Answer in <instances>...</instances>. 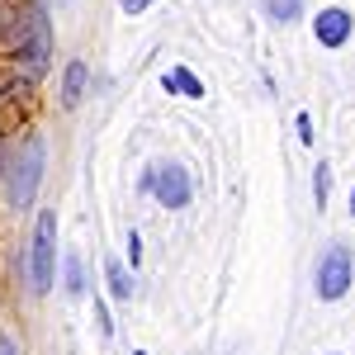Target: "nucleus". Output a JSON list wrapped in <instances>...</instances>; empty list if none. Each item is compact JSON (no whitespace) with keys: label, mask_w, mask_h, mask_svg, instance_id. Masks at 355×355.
<instances>
[{"label":"nucleus","mask_w":355,"mask_h":355,"mask_svg":"<svg viewBox=\"0 0 355 355\" xmlns=\"http://www.w3.org/2000/svg\"><path fill=\"white\" fill-rule=\"evenodd\" d=\"M38 175H43V137H28L24 152H19V162H15V180H10V199H15V209H28V204H33Z\"/></svg>","instance_id":"nucleus-3"},{"label":"nucleus","mask_w":355,"mask_h":355,"mask_svg":"<svg viewBox=\"0 0 355 355\" xmlns=\"http://www.w3.org/2000/svg\"><path fill=\"white\" fill-rule=\"evenodd\" d=\"M166 90H180V95H190V100H199V95H204V85L194 81L185 67H171V71H166Z\"/></svg>","instance_id":"nucleus-8"},{"label":"nucleus","mask_w":355,"mask_h":355,"mask_svg":"<svg viewBox=\"0 0 355 355\" xmlns=\"http://www.w3.org/2000/svg\"><path fill=\"white\" fill-rule=\"evenodd\" d=\"M313 28H318V43H327V48H341V43L351 38V15H346V10H322Z\"/></svg>","instance_id":"nucleus-6"},{"label":"nucleus","mask_w":355,"mask_h":355,"mask_svg":"<svg viewBox=\"0 0 355 355\" xmlns=\"http://www.w3.org/2000/svg\"><path fill=\"white\" fill-rule=\"evenodd\" d=\"M0 355H19V351H15V341H0Z\"/></svg>","instance_id":"nucleus-15"},{"label":"nucleus","mask_w":355,"mask_h":355,"mask_svg":"<svg viewBox=\"0 0 355 355\" xmlns=\"http://www.w3.org/2000/svg\"><path fill=\"white\" fill-rule=\"evenodd\" d=\"M147 185L157 190V199H162L166 209H180V204L190 199V175H185L180 166H157V171L147 175Z\"/></svg>","instance_id":"nucleus-5"},{"label":"nucleus","mask_w":355,"mask_h":355,"mask_svg":"<svg viewBox=\"0 0 355 355\" xmlns=\"http://www.w3.org/2000/svg\"><path fill=\"white\" fill-rule=\"evenodd\" d=\"M128 261H133V266L142 261V242H137V232H128Z\"/></svg>","instance_id":"nucleus-13"},{"label":"nucleus","mask_w":355,"mask_h":355,"mask_svg":"<svg viewBox=\"0 0 355 355\" xmlns=\"http://www.w3.org/2000/svg\"><path fill=\"white\" fill-rule=\"evenodd\" d=\"M67 289H71V294H81V266H76V256L67 261Z\"/></svg>","instance_id":"nucleus-12"},{"label":"nucleus","mask_w":355,"mask_h":355,"mask_svg":"<svg viewBox=\"0 0 355 355\" xmlns=\"http://www.w3.org/2000/svg\"><path fill=\"white\" fill-rule=\"evenodd\" d=\"M266 10H270V19H279V24H289V19H299L303 0H266Z\"/></svg>","instance_id":"nucleus-9"},{"label":"nucleus","mask_w":355,"mask_h":355,"mask_svg":"<svg viewBox=\"0 0 355 355\" xmlns=\"http://www.w3.org/2000/svg\"><path fill=\"white\" fill-rule=\"evenodd\" d=\"M119 5H123V10H147L152 0H119Z\"/></svg>","instance_id":"nucleus-14"},{"label":"nucleus","mask_w":355,"mask_h":355,"mask_svg":"<svg viewBox=\"0 0 355 355\" xmlns=\"http://www.w3.org/2000/svg\"><path fill=\"white\" fill-rule=\"evenodd\" d=\"M137 355H142V351H137Z\"/></svg>","instance_id":"nucleus-17"},{"label":"nucleus","mask_w":355,"mask_h":355,"mask_svg":"<svg viewBox=\"0 0 355 355\" xmlns=\"http://www.w3.org/2000/svg\"><path fill=\"white\" fill-rule=\"evenodd\" d=\"M15 53L24 57V71L28 76H43L48 71V57H53V38H48V19L38 10H28L19 28H15Z\"/></svg>","instance_id":"nucleus-1"},{"label":"nucleus","mask_w":355,"mask_h":355,"mask_svg":"<svg viewBox=\"0 0 355 355\" xmlns=\"http://www.w3.org/2000/svg\"><path fill=\"white\" fill-rule=\"evenodd\" d=\"M351 289V251L346 246H327L318 261V299H341Z\"/></svg>","instance_id":"nucleus-4"},{"label":"nucleus","mask_w":355,"mask_h":355,"mask_svg":"<svg viewBox=\"0 0 355 355\" xmlns=\"http://www.w3.org/2000/svg\"><path fill=\"white\" fill-rule=\"evenodd\" d=\"M351 214H355V190H351Z\"/></svg>","instance_id":"nucleus-16"},{"label":"nucleus","mask_w":355,"mask_h":355,"mask_svg":"<svg viewBox=\"0 0 355 355\" xmlns=\"http://www.w3.org/2000/svg\"><path fill=\"white\" fill-rule=\"evenodd\" d=\"M28 270H33V289H38V294H48V289H53V275H57V214H53V209H43V214H38Z\"/></svg>","instance_id":"nucleus-2"},{"label":"nucleus","mask_w":355,"mask_h":355,"mask_svg":"<svg viewBox=\"0 0 355 355\" xmlns=\"http://www.w3.org/2000/svg\"><path fill=\"white\" fill-rule=\"evenodd\" d=\"M81 90H85V62H71L67 76H62V105L76 110V105H81Z\"/></svg>","instance_id":"nucleus-7"},{"label":"nucleus","mask_w":355,"mask_h":355,"mask_svg":"<svg viewBox=\"0 0 355 355\" xmlns=\"http://www.w3.org/2000/svg\"><path fill=\"white\" fill-rule=\"evenodd\" d=\"M313 194H318V204H327V194H331V171H327V166H318V175H313Z\"/></svg>","instance_id":"nucleus-11"},{"label":"nucleus","mask_w":355,"mask_h":355,"mask_svg":"<svg viewBox=\"0 0 355 355\" xmlns=\"http://www.w3.org/2000/svg\"><path fill=\"white\" fill-rule=\"evenodd\" d=\"M110 289H114V299H133V284H128L123 266H110Z\"/></svg>","instance_id":"nucleus-10"}]
</instances>
